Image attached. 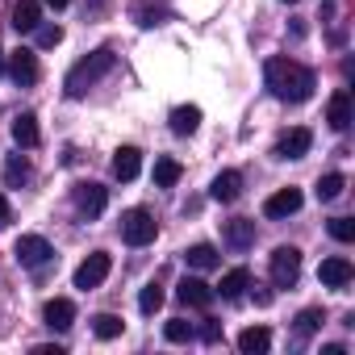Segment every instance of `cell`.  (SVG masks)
Segmentation results:
<instances>
[{
	"mask_svg": "<svg viewBox=\"0 0 355 355\" xmlns=\"http://www.w3.org/2000/svg\"><path fill=\"white\" fill-rule=\"evenodd\" d=\"M263 84H268V92H272L276 101L301 105V101L313 96L318 76H313V67H305V63H297V59H288V55H276V59L263 63Z\"/></svg>",
	"mask_w": 355,
	"mask_h": 355,
	"instance_id": "1",
	"label": "cell"
},
{
	"mask_svg": "<svg viewBox=\"0 0 355 355\" xmlns=\"http://www.w3.org/2000/svg\"><path fill=\"white\" fill-rule=\"evenodd\" d=\"M113 71V51H92L88 59H80L71 71H67V80H63V88H67V96L71 101H80L88 88H96L101 84V76H109Z\"/></svg>",
	"mask_w": 355,
	"mask_h": 355,
	"instance_id": "2",
	"label": "cell"
},
{
	"mask_svg": "<svg viewBox=\"0 0 355 355\" xmlns=\"http://www.w3.org/2000/svg\"><path fill=\"white\" fill-rule=\"evenodd\" d=\"M155 234H159V222H155L150 209H130V214H121V239H125L130 247H146V243H155Z\"/></svg>",
	"mask_w": 355,
	"mask_h": 355,
	"instance_id": "3",
	"label": "cell"
},
{
	"mask_svg": "<svg viewBox=\"0 0 355 355\" xmlns=\"http://www.w3.org/2000/svg\"><path fill=\"white\" fill-rule=\"evenodd\" d=\"M268 268H272V284L276 288H293L301 280V251L297 247H276Z\"/></svg>",
	"mask_w": 355,
	"mask_h": 355,
	"instance_id": "4",
	"label": "cell"
},
{
	"mask_svg": "<svg viewBox=\"0 0 355 355\" xmlns=\"http://www.w3.org/2000/svg\"><path fill=\"white\" fill-rule=\"evenodd\" d=\"M71 201H76V209H80L84 218H101V214H105V205H109V189H105V184L84 180V184H76V189H71Z\"/></svg>",
	"mask_w": 355,
	"mask_h": 355,
	"instance_id": "5",
	"label": "cell"
},
{
	"mask_svg": "<svg viewBox=\"0 0 355 355\" xmlns=\"http://www.w3.org/2000/svg\"><path fill=\"white\" fill-rule=\"evenodd\" d=\"M109 268H113V259H109V251H92L80 268H76V288H101L105 284V276H109Z\"/></svg>",
	"mask_w": 355,
	"mask_h": 355,
	"instance_id": "6",
	"label": "cell"
},
{
	"mask_svg": "<svg viewBox=\"0 0 355 355\" xmlns=\"http://www.w3.org/2000/svg\"><path fill=\"white\" fill-rule=\"evenodd\" d=\"M309 146H313V134H309L305 125H293V130H284V134L276 138L272 155H276V159H305Z\"/></svg>",
	"mask_w": 355,
	"mask_h": 355,
	"instance_id": "7",
	"label": "cell"
},
{
	"mask_svg": "<svg viewBox=\"0 0 355 355\" xmlns=\"http://www.w3.org/2000/svg\"><path fill=\"white\" fill-rule=\"evenodd\" d=\"M13 255H17L26 268H46V263H51V255H55V247H51L42 234H21V239H17V247H13Z\"/></svg>",
	"mask_w": 355,
	"mask_h": 355,
	"instance_id": "8",
	"label": "cell"
},
{
	"mask_svg": "<svg viewBox=\"0 0 355 355\" xmlns=\"http://www.w3.org/2000/svg\"><path fill=\"white\" fill-rule=\"evenodd\" d=\"M5 71H9L21 88H34V84H38V55L21 46V51H13V55L5 59Z\"/></svg>",
	"mask_w": 355,
	"mask_h": 355,
	"instance_id": "9",
	"label": "cell"
},
{
	"mask_svg": "<svg viewBox=\"0 0 355 355\" xmlns=\"http://www.w3.org/2000/svg\"><path fill=\"white\" fill-rule=\"evenodd\" d=\"M175 297H180V301H184L189 309H209L218 293H214V288H209V284H205L201 276H184L180 284H175Z\"/></svg>",
	"mask_w": 355,
	"mask_h": 355,
	"instance_id": "10",
	"label": "cell"
},
{
	"mask_svg": "<svg viewBox=\"0 0 355 355\" xmlns=\"http://www.w3.org/2000/svg\"><path fill=\"white\" fill-rule=\"evenodd\" d=\"M351 276H355V268H351V259H343V255H330V259H322V268H318V280H322L326 288H347Z\"/></svg>",
	"mask_w": 355,
	"mask_h": 355,
	"instance_id": "11",
	"label": "cell"
},
{
	"mask_svg": "<svg viewBox=\"0 0 355 355\" xmlns=\"http://www.w3.org/2000/svg\"><path fill=\"white\" fill-rule=\"evenodd\" d=\"M301 205H305L301 189H280V193H272V197L263 201V214H268V218H293Z\"/></svg>",
	"mask_w": 355,
	"mask_h": 355,
	"instance_id": "12",
	"label": "cell"
},
{
	"mask_svg": "<svg viewBox=\"0 0 355 355\" xmlns=\"http://www.w3.org/2000/svg\"><path fill=\"white\" fill-rule=\"evenodd\" d=\"M42 322H46L51 330H71V326H76V305H71L67 297H55V301L42 305Z\"/></svg>",
	"mask_w": 355,
	"mask_h": 355,
	"instance_id": "13",
	"label": "cell"
},
{
	"mask_svg": "<svg viewBox=\"0 0 355 355\" xmlns=\"http://www.w3.org/2000/svg\"><path fill=\"white\" fill-rule=\"evenodd\" d=\"M351 117H355V109H351V92L347 88H338L334 96H330V105H326V121H330V130H347L351 125Z\"/></svg>",
	"mask_w": 355,
	"mask_h": 355,
	"instance_id": "14",
	"label": "cell"
},
{
	"mask_svg": "<svg viewBox=\"0 0 355 355\" xmlns=\"http://www.w3.org/2000/svg\"><path fill=\"white\" fill-rule=\"evenodd\" d=\"M42 26V0H17L13 5V30L17 34H34Z\"/></svg>",
	"mask_w": 355,
	"mask_h": 355,
	"instance_id": "15",
	"label": "cell"
},
{
	"mask_svg": "<svg viewBox=\"0 0 355 355\" xmlns=\"http://www.w3.org/2000/svg\"><path fill=\"white\" fill-rule=\"evenodd\" d=\"M138 171H142V150H138V146H117V155H113V175H117L121 184H130Z\"/></svg>",
	"mask_w": 355,
	"mask_h": 355,
	"instance_id": "16",
	"label": "cell"
},
{
	"mask_svg": "<svg viewBox=\"0 0 355 355\" xmlns=\"http://www.w3.org/2000/svg\"><path fill=\"white\" fill-rule=\"evenodd\" d=\"M239 193H243V175L239 171H218L214 175V184H209V197L214 201L230 205V201H239Z\"/></svg>",
	"mask_w": 355,
	"mask_h": 355,
	"instance_id": "17",
	"label": "cell"
},
{
	"mask_svg": "<svg viewBox=\"0 0 355 355\" xmlns=\"http://www.w3.org/2000/svg\"><path fill=\"white\" fill-rule=\"evenodd\" d=\"M222 239H226L234 251H247V247L255 243V222H251V218H234V222L222 226Z\"/></svg>",
	"mask_w": 355,
	"mask_h": 355,
	"instance_id": "18",
	"label": "cell"
},
{
	"mask_svg": "<svg viewBox=\"0 0 355 355\" xmlns=\"http://www.w3.org/2000/svg\"><path fill=\"white\" fill-rule=\"evenodd\" d=\"M38 138H42V134H38V117H34V113H17V117H13V142H17L21 150H34Z\"/></svg>",
	"mask_w": 355,
	"mask_h": 355,
	"instance_id": "19",
	"label": "cell"
},
{
	"mask_svg": "<svg viewBox=\"0 0 355 355\" xmlns=\"http://www.w3.org/2000/svg\"><path fill=\"white\" fill-rule=\"evenodd\" d=\"M197 125H201V109L197 105H175L171 109V134L189 138V134H197Z\"/></svg>",
	"mask_w": 355,
	"mask_h": 355,
	"instance_id": "20",
	"label": "cell"
},
{
	"mask_svg": "<svg viewBox=\"0 0 355 355\" xmlns=\"http://www.w3.org/2000/svg\"><path fill=\"white\" fill-rule=\"evenodd\" d=\"M184 259H189V268H197V272L222 268V255H218V247H209V243H193V247L184 251Z\"/></svg>",
	"mask_w": 355,
	"mask_h": 355,
	"instance_id": "21",
	"label": "cell"
},
{
	"mask_svg": "<svg viewBox=\"0 0 355 355\" xmlns=\"http://www.w3.org/2000/svg\"><path fill=\"white\" fill-rule=\"evenodd\" d=\"M247 288H251V272H247V268H230V272L222 276V284H218L214 293H222L226 301H239V297H243Z\"/></svg>",
	"mask_w": 355,
	"mask_h": 355,
	"instance_id": "22",
	"label": "cell"
},
{
	"mask_svg": "<svg viewBox=\"0 0 355 355\" xmlns=\"http://www.w3.org/2000/svg\"><path fill=\"white\" fill-rule=\"evenodd\" d=\"M272 347V330L268 326H247L243 334H239V351L243 355H263Z\"/></svg>",
	"mask_w": 355,
	"mask_h": 355,
	"instance_id": "23",
	"label": "cell"
},
{
	"mask_svg": "<svg viewBox=\"0 0 355 355\" xmlns=\"http://www.w3.org/2000/svg\"><path fill=\"white\" fill-rule=\"evenodd\" d=\"M180 163L175 159H155V189H175L180 184Z\"/></svg>",
	"mask_w": 355,
	"mask_h": 355,
	"instance_id": "24",
	"label": "cell"
},
{
	"mask_svg": "<svg viewBox=\"0 0 355 355\" xmlns=\"http://www.w3.org/2000/svg\"><path fill=\"white\" fill-rule=\"evenodd\" d=\"M343 189H347V175L343 171H330V175H322V180H318V201H338L343 197Z\"/></svg>",
	"mask_w": 355,
	"mask_h": 355,
	"instance_id": "25",
	"label": "cell"
},
{
	"mask_svg": "<svg viewBox=\"0 0 355 355\" xmlns=\"http://www.w3.org/2000/svg\"><path fill=\"white\" fill-rule=\"evenodd\" d=\"M26 180H30V163H26L21 150H17V155H9V163H5V184H9V189H21Z\"/></svg>",
	"mask_w": 355,
	"mask_h": 355,
	"instance_id": "26",
	"label": "cell"
},
{
	"mask_svg": "<svg viewBox=\"0 0 355 355\" xmlns=\"http://www.w3.org/2000/svg\"><path fill=\"white\" fill-rule=\"evenodd\" d=\"M92 330H96V338H121V330H125V322L117 318V313H96L92 318Z\"/></svg>",
	"mask_w": 355,
	"mask_h": 355,
	"instance_id": "27",
	"label": "cell"
},
{
	"mask_svg": "<svg viewBox=\"0 0 355 355\" xmlns=\"http://www.w3.org/2000/svg\"><path fill=\"white\" fill-rule=\"evenodd\" d=\"M163 334H167V343H193V338H197V326L184 322V318H171V322L163 326Z\"/></svg>",
	"mask_w": 355,
	"mask_h": 355,
	"instance_id": "28",
	"label": "cell"
},
{
	"mask_svg": "<svg viewBox=\"0 0 355 355\" xmlns=\"http://www.w3.org/2000/svg\"><path fill=\"white\" fill-rule=\"evenodd\" d=\"M138 309H142V313H146V318H150V313H159V309H163V288H159V284H155V280H150V284H146V288H142V293H138Z\"/></svg>",
	"mask_w": 355,
	"mask_h": 355,
	"instance_id": "29",
	"label": "cell"
},
{
	"mask_svg": "<svg viewBox=\"0 0 355 355\" xmlns=\"http://www.w3.org/2000/svg\"><path fill=\"white\" fill-rule=\"evenodd\" d=\"M322 322H326V318H322V309H301V313H297V334H301V338H309L313 330H322Z\"/></svg>",
	"mask_w": 355,
	"mask_h": 355,
	"instance_id": "30",
	"label": "cell"
},
{
	"mask_svg": "<svg viewBox=\"0 0 355 355\" xmlns=\"http://www.w3.org/2000/svg\"><path fill=\"white\" fill-rule=\"evenodd\" d=\"M326 230H330L334 243H355V222H351V218H330Z\"/></svg>",
	"mask_w": 355,
	"mask_h": 355,
	"instance_id": "31",
	"label": "cell"
},
{
	"mask_svg": "<svg viewBox=\"0 0 355 355\" xmlns=\"http://www.w3.org/2000/svg\"><path fill=\"white\" fill-rule=\"evenodd\" d=\"M34 38H38V46H42V51H51V46H59V42H63V26H38V30H34Z\"/></svg>",
	"mask_w": 355,
	"mask_h": 355,
	"instance_id": "32",
	"label": "cell"
},
{
	"mask_svg": "<svg viewBox=\"0 0 355 355\" xmlns=\"http://www.w3.org/2000/svg\"><path fill=\"white\" fill-rule=\"evenodd\" d=\"M201 338H205V343H222V322H214V318H209V322L201 326Z\"/></svg>",
	"mask_w": 355,
	"mask_h": 355,
	"instance_id": "33",
	"label": "cell"
},
{
	"mask_svg": "<svg viewBox=\"0 0 355 355\" xmlns=\"http://www.w3.org/2000/svg\"><path fill=\"white\" fill-rule=\"evenodd\" d=\"M9 218H13V205H9V197H5V193H0V226H5Z\"/></svg>",
	"mask_w": 355,
	"mask_h": 355,
	"instance_id": "34",
	"label": "cell"
},
{
	"mask_svg": "<svg viewBox=\"0 0 355 355\" xmlns=\"http://www.w3.org/2000/svg\"><path fill=\"white\" fill-rule=\"evenodd\" d=\"M42 5H46V9H55V13H59V9H67V5H71V0H42Z\"/></svg>",
	"mask_w": 355,
	"mask_h": 355,
	"instance_id": "35",
	"label": "cell"
},
{
	"mask_svg": "<svg viewBox=\"0 0 355 355\" xmlns=\"http://www.w3.org/2000/svg\"><path fill=\"white\" fill-rule=\"evenodd\" d=\"M0 71H5V51H0Z\"/></svg>",
	"mask_w": 355,
	"mask_h": 355,
	"instance_id": "36",
	"label": "cell"
},
{
	"mask_svg": "<svg viewBox=\"0 0 355 355\" xmlns=\"http://www.w3.org/2000/svg\"><path fill=\"white\" fill-rule=\"evenodd\" d=\"M284 5H297V0H284Z\"/></svg>",
	"mask_w": 355,
	"mask_h": 355,
	"instance_id": "37",
	"label": "cell"
}]
</instances>
